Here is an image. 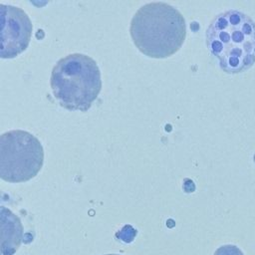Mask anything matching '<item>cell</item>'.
Masks as SVG:
<instances>
[{"label": "cell", "mask_w": 255, "mask_h": 255, "mask_svg": "<svg viewBox=\"0 0 255 255\" xmlns=\"http://www.w3.org/2000/svg\"><path fill=\"white\" fill-rule=\"evenodd\" d=\"M129 33L137 50L153 59L174 55L183 45L186 24L182 14L165 2L141 6L130 21Z\"/></svg>", "instance_id": "cell-1"}, {"label": "cell", "mask_w": 255, "mask_h": 255, "mask_svg": "<svg viewBox=\"0 0 255 255\" xmlns=\"http://www.w3.org/2000/svg\"><path fill=\"white\" fill-rule=\"evenodd\" d=\"M206 45L227 74H239L255 64V22L237 10L215 16L206 30Z\"/></svg>", "instance_id": "cell-2"}, {"label": "cell", "mask_w": 255, "mask_h": 255, "mask_svg": "<svg viewBox=\"0 0 255 255\" xmlns=\"http://www.w3.org/2000/svg\"><path fill=\"white\" fill-rule=\"evenodd\" d=\"M50 84L53 96L62 108L87 112L102 90L101 71L90 56L70 54L54 66Z\"/></svg>", "instance_id": "cell-3"}, {"label": "cell", "mask_w": 255, "mask_h": 255, "mask_svg": "<svg viewBox=\"0 0 255 255\" xmlns=\"http://www.w3.org/2000/svg\"><path fill=\"white\" fill-rule=\"evenodd\" d=\"M44 163L41 141L32 133L16 129L0 137V176L4 181L20 183L34 178Z\"/></svg>", "instance_id": "cell-4"}, {"label": "cell", "mask_w": 255, "mask_h": 255, "mask_svg": "<svg viewBox=\"0 0 255 255\" xmlns=\"http://www.w3.org/2000/svg\"><path fill=\"white\" fill-rule=\"evenodd\" d=\"M1 48L2 59H13L29 46L33 25L27 13L19 7L1 4Z\"/></svg>", "instance_id": "cell-5"}, {"label": "cell", "mask_w": 255, "mask_h": 255, "mask_svg": "<svg viewBox=\"0 0 255 255\" xmlns=\"http://www.w3.org/2000/svg\"><path fill=\"white\" fill-rule=\"evenodd\" d=\"M2 255H13L25 240L24 229L20 219L10 210L2 207Z\"/></svg>", "instance_id": "cell-6"}, {"label": "cell", "mask_w": 255, "mask_h": 255, "mask_svg": "<svg viewBox=\"0 0 255 255\" xmlns=\"http://www.w3.org/2000/svg\"><path fill=\"white\" fill-rule=\"evenodd\" d=\"M213 255H244L241 249L232 244H226L217 248Z\"/></svg>", "instance_id": "cell-7"}, {"label": "cell", "mask_w": 255, "mask_h": 255, "mask_svg": "<svg viewBox=\"0 0 255 255\" xmlns=\"http://www.w3.org/2000/svg\"><path fill=\"white\" fill-rule=\"evenodd\" d=\"M104 255H120V254H104Z\"/></svg>", "instance_id": "cell-8"}, {"label": "cell", "mask_w": 255, "mask_h": 255, "mask_svg": "<svg viewBox=\"0 0 255 255\" xmlns=\"http://www.w3.org/2000/svg\"><path fill=\"white\" fill-rule=\"evenodd\" d=\"M254 161H255V155H254Z\"/></svg>", "instance_id": "cell-9"}]
</instances>
